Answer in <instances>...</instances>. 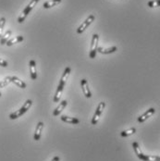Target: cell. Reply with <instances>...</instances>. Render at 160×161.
<instances>
[{
    "mask_svg": "<svg viewBox=\"0 0 160 161\" xmlns=\"http://www.w3.org/2000/svg\"><path fill=\"white\" fill-rule=\"evenodd\" d=\"M11 34H12V32H11L10 30H8V31L5 33V34L0 38V44H1L2 46H3V45H6V44H7V42L9 40V38H10Z\"/></svg>",
    "mask_w": 160,
    "mask_h": 161,
    "instance_id": "obj_17",
    "label": "cell"
},
{
    "mask_svg": "<svg viewBox=\"0 0 160 161\" xmlns=\"http://www.w3.org/2000/svg\"><path fill=\"white\" fill-rule=\"evenodd\" d=\"M0 66H1V67H4V68H6V67H8V62H7L5 59H2V58H0Z\"/></svg>",
    "mask_w": 160,
    "mask_h": 161,
    "instance_id": "obj_24",
    "label": "cell"
},
{
    "mask_svg": "<svg viewBox=\"0 0 160 161\" xmlns=\"http://www.w3.org/2000/svg\"><path fill=\"white\" fill-rule=\"evenodd\" d=\"M60 160V158L59 157H58V156H56V157H54L53 158V159L51 161H59Z\"/></svg>",
    "mask_w": 160,
    "mask_h": 161,
    "instance_id": "obj_25",
    "label": "cell"
},
{
    "mask_svg": "<svg viewBox=\"0 0 160 161\" xmlns=\"http://www.w3.org/2000/svg\"><path fill=\"white\" fill-rule=\"evenodd\" d=\"M138 158H140L142 161H160V157L158 156H147V155H143L141 154Z\"/></svg>",
    "mask_w": 160,
    "mask_h": 161,
    "instance_id": "obj_14",
    "label": "cell"
},
{
    "mask_svg": "<svg viewBox=\"0 0 160 161\" xmlns=\"http://www.w3.org/2000/svg\"><path fill=\"white\" fill-rule=\"evenodd\" d=\"M10 81L14 83V84H16L17 86H19L20 88H22V89H25L26 88V83L22 81L21 79H19L18 77H16V76H10Z\"/></svg>",
    "mask_w": 160,
    "mask_h": 161,
    "instance_id": "obj_12",
    "label": "cell"
},
{
    "mask_svg": "<svg viewBox=\"0 0 160 161\" xmlns=\"http://www.w3.org/2000/svg\"><path fill=\"white\" fill-rule=\"evenodd\" d=\"M149 8H155V7H160V0H151L147 3Z\"/></svg>",
    "mask_w": 160,
    "mask_h": 161,
    "instance_id": "obj_21",
    "label": "cell"
},
{
    "mask_svg": "<svg viewBox=\"0 0 160 161\" xmlns=\"http://www.w3.org/2000/svg\"><path fill=\"white\" fill-rule=\"evenodd\" d=\"M65 87V83H62V82H59L58 87H57V92L55 93V96H54V102L55 103H58V101L60 100V97H61V93L63 92V89Z\"/></svg>",
    "mask_w": 160,
    "mask_h": 161,
    "instance_id": "obj_7",
    "label": "cell"
},
{
    "mask_svg": "<svg viewBox=\"0 0 160 161\" xmlns=\"http://www.w3.org/2000/svg\"><path fill=\"white\" fill-rule=\"evenodd\" d=\"M81 86H82V92L84 93V95L87 97V98H90L92 96V93L89 89V86H88V83L85 79H82L81 81Z\"/></svg>",
    "mask_w": 160,
    "mask_h": 161,
    "instance_id": "obj_8",
    "label": "cell"
},
{
    "mask_svg": "<svg viewBox=\"0 0 160 161\" xmlns=\"http://www.w3.org/2000/svg\"><path fill=\"white\" fill-rule=\"evenodd\" d=\"M23 40H24L23 36H22V35H18V36H15V37L9 39V40L7 42L6 45L8 46H11L12 45H14V44H18V43H20V42H22Z\"/></svg>",
    "mask_w": 160,
    "mask_h": 161,
    "instance_id": "obj_16",
    "label": "cell"
},
{
    "mask_svg": "<svg viewBox=\"0 0 160 161\" xmlns=\"http://www.w3.org/2000/svg\"><path fill=\"white\" fill-rule=\"evenodd\" d=\"M105 107H106V103H105V102L99 103V105H98V107H97V108H96V110H95V113L93 114V117H92V118L91 123L92 125H95V124L98 122L99 118H101V115H102V113H103V110L105 109Z\"/></svg>",
    "mask_w": 160,
    "mask_h": 161,
    "instance_id": "obj_4",
    "label": "cell"
},
{
    "mask_svg": "<svg viewBox=\"0 0 160 161\" xmlns=\"http://www.w3.org/2000/svg\"><path fill=\"white\" fill-rule=\"evenodd\" d=\"M29 66H30V72H31V78L32 80H36L37 78V72H36V63H35V60L34 59H31L30 60V63H29Z\"/></svg>",
    "mask_w": 160,
    "mask_h": 161,
    "instance_id": "obj_9",
    "label": "cell"
},
{
    "mask_svg": "<svg viewBox=\"0 0 160 161\" xmlns=\"http://www.w3.org/2000/svg\"><path fill=\"white\" fill-rule=\"evenodd\" d=\"M9 83H11V81H10V76L6 77L2 82H0V88H3V87L7 86Z\"/></svg>",
    "mask_w": 160,
    "mask_h": 161,
    "instance_id": "obj_22",
    "label": "cell"
},
{
    "mask_svg": "<svg viewBox=\"0 0 160 161\" xmlns=\"http://www.w3.org/2000/svg\"><path fill=\"white\" fill-rule=\"evenodd\" d=\"M70 72H71V69H70L69 67H67V68L65 69V70H64V72H63L62 76H61L60 82H62V83H66V81H67L68 77L69 76V73H70Z\"/></svg>",
    "mask_w": 160,
    "mask_h": 161,
    "instance_id": "obj_20",
    "label": "cell"
},
{
    "mask_svg": "<svg viewBox=\"0 0 160 161\" xmlns=\"http://www.w3.org/2000/svg\"><path fill=\"white\" fill-rule=\"evenodd\" d=\"M38 2H39V0H32V1L28 4V6L23 9L22 13L21 14V16L18 18V23H22L23 22L25 21L26 17L30 14V12L33 9V8L37 5Z\"/></svg>",
    "mask_w": 160,
    "mask_h": 161,
    "instance_id": "obj_2",
    "label": "cell"
},
{
    "mask_svg": "<svg viewBox=\"0 0 160 161\" xmlns=\"http://www.w3.org/2000/svg\"><path fill=\"white\" fill-rule=\"evenodd\" d=\"M62 0H49V1H46L44 3L43 7L44 8H53L57 5H58L59 3H61Z\"/></svg>",
    "mask_w": 160,
    "mask_h": 161,
    "instance_id": "obj_18",
    "label": "cell"
},
{
    "mask_svg": "<svg viewBox=\"0 0 160 161\" xmlns=\"http://www.w3.org/2000/svg\"><path fill=\"white\" fill-rule=\"evenodd\" d=\"M5 24H6V19L4 17H2L0 19V38L2 37V33L4 31V27H5Z\"/></svg>",
    "mask_w": 160,
    "mask_h": 161,
    "instance_id": "obj_23",
    "label": "cell"
},
{
    "mask_svg": "<svg viewBox=\"0 0 160 161\" xmlns=\"http://www.w3.org/2000/svg\"><path fill=\"white\" fill-rule=\"evenodd\" d=\"M43 128H44V123L42 121L38 122L37 126H36V129H35V133H34V135H33V139L35 141H39L41 138V135H42V132H43Z\"/></svg>",
    "mask_w": 160,
    "mask_h": 161,
    "instance_id": "obj_10",
    "label": "cell"
},
{
    "mask_svg": "<svg viewBox=\"0 0 160 161\" xmlns=\"http://www.w3.org/2000/svg\"><path fill=\"white\" fill-rule=\"evenodd\" d=\"M98 40H99L98 34H96V33L92 34L91 43V49H90V53H89L90 58H92V59L95 58V56H96L97 47H98Z\"/></svg>",
    "mask_w": 160,
    "mask_h": 161,
    "instance_id": "obj_3",
    "label": "cell"
},
{
    "mask_svg": "<svg viewBox=\"0 0 160 161\" xmlns=\"http://www.w3.org/2000/svg\"><path fill=\"white\" fill-rule=\"evenodd\" d=\"M67 104H68V102L66 101V100H63L56 108H55V110H54V112H53V115L54 116H58L63 110H64V108H66V106H67Z\"/></svg>",
    "mask_w": 160,
    "mask_h": 161,
    "instance_id": "obj_13",
    "label": "cell"
},
{
    "mask_svg": "<svg viewBox=\"0 0 160 161\" xmlns=\"http://www.w3.org/2000/svg\"><path fill=\"white\" fill-rule=\"evenodd\" d=\"M32 101L31 99H28L19 110H17V111H15V112H13V113H11V114L9 115V118H10V119H16V118H20L21 116H22L23 114H25V113L30 109V108L32 107Z\"/></svg>",
    "mask_w": 160,
    "mask_h": 161,
    "instance_id": "obj_1",
    "label": "cell"
},
{
    "mask_svg": "<svg viewBox=\"0 0 160 161\" xmlns=\"http://www.w3.org/2000/svg\"><path fill=\"white\" fill-rule=\"evenodd\" d=\"M94 19H95V17H94L93 15H90L83 23L79 26V28L77 29V33H82L89 27V25L93 23Z\"/></svg>",
    "mask_w": 160,
    "mask_h": 161,
    "instance_id": "obj_5",
    "label": "cell"
},
{
    "mask_svg": "<svg viewBox=\"0 0 160 161\" xmlns=\"http://www.w3.org/2000/svg\"><path fill=\"white\" fill-rule=\"evenodd\" d=\"M60 119L66 123H70V124H78L80 123V120L77 118H71V117H68V116H62L60 118Z\"/></svg>",
    "mask_w": 160,
    "mask_h": 161,
    "instance_id": "obj_15",
    "label": "cell"
},
{
    "mask_svg": "<svg viewBox=\"0 0 160 161\" xmlns=\"http://www.w3.org/2000/svg\"><path fill=\"white\" fill-rule=\"evenodd\" d=\"M0 96H1V93H0Z\"/></svg>",
    "mask_w": 160,
    "mask_h": 161,
    "instance_id": "obj_26",
    "label": "cell"
},
{
    "mask_svg": "<svg viewBox=\"0 0 160 161\" xmlns=\"http://www.w3.org/2000/svg\"><path fill=\"white\" fill-rule=\"evenodd\" d=\"M155 112H156V109H155L154 108H149V109H148V110H146L142 115H141L139 118H138V122H140V123L144 122L148 118H150L151 116L154 115V114H155Z\"/></svg>",
    "mask_w": 160,
    "mask_h": 161,
    "instance_id": "obj_6",
    "label": "cell"
},
{
    "mask_svg": "<svg viewBox=\"0 0 160 161\" xmlns=\"http://www.w3.org/2000/svg\"><path fill=\"white\" fill-rule=\"evenodd\" d=\"M136 133V129H135V128H131V129H129V130L122 131V132L120 133V136H121V137H128V136H130V135H132V134H133V133Z\"/></svg>",
    "mask_w": 160,
    "mask_h": 161,
    "instance_id": "obj_19",
    "label": "cell"
},
{
    "mask_svg": "<svg viewBox=\"0 0 160 161\" xmlns=\"http://www.w3.org/2000/svg\"><path fill=\"white\" fill-rule=\"evenodd\" d=\"M118 50L117 46H111L109 48H104V47H97V52L104 54V55H108V54H112L115 53Z\"/></svg>",
    "mask_w": 160,
    "mask_h": 161,
    "instance_id": "obj_11",
    "label": "cell"
}]
</instances>
